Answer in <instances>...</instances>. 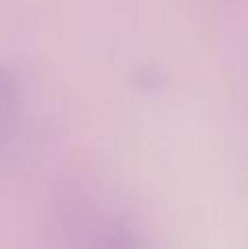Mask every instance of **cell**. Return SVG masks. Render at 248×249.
<instances>
[{
    "label": "cell",
    "instance_id": "2",
    "mask_svg": "<svg viewBox=\"0 0 248 249\" xmlns=\"http://www.w3.org/2000/svg\"><path fill=\"white\" fill-rule=\"evenodd\" d=\"M88 249H143L136 230L123 219H110L97 230Z\"/></svg>",
    "mask_w": 248,
    "mask_h": 249
},
{
    "label": "cell",
    "instance_id": "1",
    "mask_svg": "<svg viewBox=\"0 0 248 249\" xmlns=\"http://www.w3.org/2000/svg\"><path fill=\"white\" fill-rule=\"evenodd\" d=\"M20 109V79L9 66L0 64V149L9 140Z\"/></svg>",
    "mask_w": 248,
    "mask_h": 249
}]
</instances>
